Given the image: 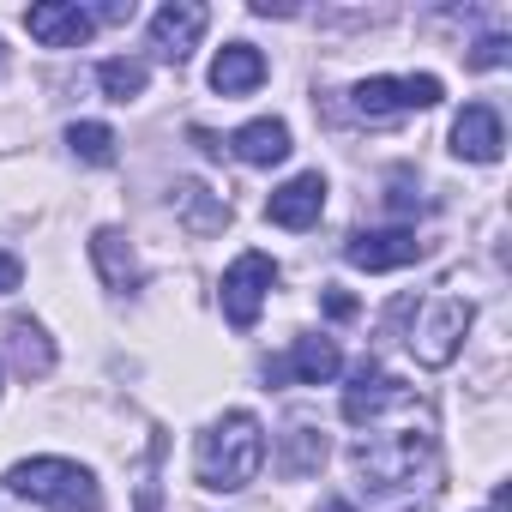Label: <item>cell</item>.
<instances>
[{
  "label": "cell",
  "instance_id": "5b68a950",
  "mask_svg": "<svg viewBox=\"0 0 512 512\" xmlns=\"http://www.w3.org/2000/svg\"><path fill=\"white\" fill-rule=\"evenodd\" d=\"M470 320H476V308H470V302H452V296L428 302V308H422V320H416V332H410L416 362H422V368H446V362L458 356V344H464Z\"/></svg>",
  "mask_w": 512,
  "mask_h": 512
},
{
  "label": "cell",
  "instance_id": "4fadbf2b",
  "mask_svg": "<svg viewBox=\"0 0 512 512\" xmlns=\"http://www.w3.org/2000/svg\"><path fill=\"white\" fill-rule=\"evenodd\" d=\"M500 145H506V133H500V115H494L488 103H470V109L452 121V151H458V157H470V163H500Z\"/></svg>",
  "mask_w": 512,
  "mask_h": 512
},
{
  "label": "cell",
  "instance_id": "7402d4cb",
  "mask_svg": "<svg viewBox=\"0 0 512 512\" xmlns=\"http://www.w3.org/2000/svg\"><path fill=\"white\" fill-rule=\"evenodd\" d=\"M506 61H512V43H506V37H482V43L470 49V67H482V73H488V67H506Z\"/></svg>",
  "mask_w": 512,
  "mask_h": 512
},
{
  "label": "cell",
  "instance_id": "d4e9b609",
  "mask_svg": "<svg viewBox=\"0 0 512 512\" xmlns=\"http://www.w3.org/2000/svg\"><path fill=\"white\" fill-rule=\"evenodd\" d=\"M320 512H356L350 500H320Z\"/></svg>",
  "mask_w": 512,
  "mask_h": 512
},
{
  "label": "cell",
  "instance_id": "ffe728a7",
  "mask_svg": "<svg viewBox=\"0 0 512 512\" xmlns=\"http://www.w3.org/2000/svg\"><path fill=\"white\" fill-rule=\"evenodd\" d=\"M67 145H73L79 163H97V169L115 163V133H109L103 121H73V127H67Z\"/></svg>",
  "mask_w": 512,
  "mask_h": 512
},
{
  "label": "cell",
  "instance_id": "e0dca14e",
  "mask_svg": "<svg viewBox=\"0 0 512 512\" xmlns=\"http://www.w3.org/2000/svg\"><path fill=\"white\" fill-rule=\"evenodd\" d=\"M7 350H13V368H19L25 380H43V374L55 368V344H49V332H43L37 320H13V326H7Z\"/></svg>",
  "mask_w": 512,
  "mask_h": 512
},
{
  "label": "cell",
  "instance_id": "2e32d148",
  "mask_svg": "<svg viewBox=\"0 0 512 512\" xmlns=\"http://www.w3.org/2000/svg\"><path fill=\"white\" fill-rule=\"evenodd\" d=\"M91 260H97L109 290H139V260H133V247H127L121 229H97L91 235Z\"/></svg>",
  "mask_w": 512,
  "mask_h": 512
},
{
  "label": "cell",
  "instance_id": "cb8c5ba5",
  "mask_svg": "<svg viewBox=\"0 0 512 512\" xmlns=\"http://www.w3.org/2000/svg\"><path fill=\"white\" fill-rule=\"evenodd\" d=\"M326 314H332V320H350V314H356V296H344V290H326Z\"/></svg>",
  "mask_w": 512,
  "mask_h": 512
},
{
  "label": "cell",
  "instance_id": "d6986e66",
  "mask_svg": "<svg viewBox=\"0 0 512 512\" xmlns=\"http://www.w3.org/2000/svg\"><path fill=\"white\" fill-rule=\"evenodd\" d=\"M326 464V434H314L308 422H290V434H284V470L290 476H314Z\"/></svg>",
  "mask_w": 512,
  "mask_h": 512
},
{
  "label": "cell",
  "instance_id": "484cf974",
  "mask_svg": "<svg viewBox=\"0 0 512 512\" xmlns=\"http://www.w3.org/2000/svg\"><path fill=\"white\" fill-rule=\"evenodd\" d=\"M0 73H7V49H0Z\"/></svg>",
  "mask_w": 512,
  "mask_h": 512
},
{
  "label": "cell",
  "instance_id": "52a82bcc",
  "mask_svg": "<svg viewBox=\"0 0 512 512\" xmlns=\"http://www.w3.org/2000/svg\"><path fill=\"white\" fill-rule=\"evenodd\" d=\"M25 31H31L43 49H85L91 31H97V13L79 7V0H43V7L25 13Z\"/></svg>",
  "mask_w": 512,
  "mask_h": 512
},
{
  "label": "cell",
  "instance_id": "5bb4252c",
  "mask_svg": "<svg viewBox=\"0 0 512 512\" xmlns=\"http://www.w3.org/2000/svg\"><path fill=\"white\" fill-rule=\"evenodd\" d=\"M338 368H344V356H338V344H332V338H296V350L272 368V380L326 386V380H338Z\"/></svg>",
  "mask_w": 512,
  "mask_h": 512
},
{
  "label": "cell",
  "instance_id": "8992f818",
  "mask_svg": "<svg viewBox=\"0 0 512 512\" xmlns=\"http://www.w3.org/2000/svg\"><path fill=\"white\" fill-rule=\"evenodd\" d=\"M446 91H440V79L434 73H410V79H362L356 85V115H368V121H392V115H404V109H434Z\"/></svg>",
  "mask_w": 512,
  "mask_h": 512
},
{
  "label": "cell",
  "instance_id": "ba28073f",
  "mask_svg": "<svg viewBox=\"0 0 512 512\" xmlns=\"http://www.w3.org/2000/svg\"><path fill=\"white\" fill-rule=\"evenodd\" d=\"M344 260L362 272H398V266L422 260V241H416V229H362L344 241Z\"/></svg>",
  "mask_w": 512,
  "mask_h": 512
},
{
  "label": "cell",
  "instance_id": "603a6c76",
  "mask_svg": "<svg viewBox=\"0 0 512 512\" xmlns=\"http://www.w3.org/2000/svg\"><path fill=\"white\" fill-rule=\"evenodd\" d=\"M25 284V266H19V253H7V247H0V296H13Z\"/></svg>",
  "mask_w": 512,
  "mask_h": 512
},
{
  "label": "cell",
  "instance_id": "44dd1931",
  "mask_svg": "<svg viewBox=\"0 0 512 512\" xmlns=\"http://www.w3.org/2000/svg\"><path fill=\"white\" fill-rule=\"evenodd\" d=\"M145 79H151V73H145V61H133V55H127V61L115 55V61H103V67H97V85H103L115 103H133V97L145 91Z\"/></svg>",
  "mask_w": 512,
  "mask_h": 512
},
{
  "label": "cell",
  "instance_id": "8fae6325",
  "mask_svg": "<svg viewBox=\"0 0 512 512\" xmlns=\"http://www.w3.org/2000/svg\"><path fill=\"white\" fill-rule=\"evenodd\" d=\"M320 211H326V175H320V169L284 181V187L266 199V217H272L278 229H308V223H320Z\"/></svg>",
  "mask_w": 512,
  "mask_h": 512
},
{
  "label": "cell",
  "instance_id": "7c38bea8",
  "mask_svg": "<svg viewBox=\"0 0 512 512\" xmlns=\"http://www.w3.org/2000/svg\"><path fill=\"white\" fill-rule=\"evenodd\" d=\"M260 85H266V55L253 49V43L217 49V61H211V91L217 97H247V91H260Z\"/></svg>",
  "mask_w": 512,
  "mask_h": 512
},
{
  "label": "cell",
  "instance_id": "ac0fdd59",
  "mask_svg": "<svg viewBox=\"0 0 512 512\" xmlns=\"http://www.w3.org/2000/svg\"><path fill=\"white\" fill-rule=\"evenodd\" d=\"M175 211L187 217V229H193V235H211V229H223V223H229V205H223L211 187H199V181H181V187H175Z\"/></svg>",
  "mask_w": 512,
  "mask_h": 512
},
{
  "label": "cell",
  "instance_id": "3957f363",
  "mask_svg": "<svg viewBox=\"0 0 512 512\" xmlns=\"http://www.w3.org/2000/svg\"><path fill=\"white\" fill-rule=\"evenodd\" d=\"M7 488L37 500V506H55V512H103L97 476L73 458H19L7 470Z\"/></svg>",
  "mask_w": 512,
  "mask_h": 512
},
{
  "label": "cell",
  "instance_id": "6da1fadb",
  "mask_svg": "<svg viewBox=\"0 0 512 512\" xmlns=\"http://www.w3.org/2000/svg\"><path fill=\"white\" fill-rule=\"evenodd\" d=\"M260 464H266V428H260V416H253V410H229V416L211 422V428L199 434V446H193V476H199V488H211V494L247 488L253 476H260Z\"/></svg>",
  "mask_w": 512,
  "mask_h": 512
},
{
  "label": "cell",
  "instance_id": "30bf717a",
  "mask_svg": "<svg viewBox=\"0 0 512 512\" xmlns=\"http://www.w3.org/2000/svg\"><path fill=\"white\" fill-rule=\"evenodd\" d=\"M205 25H211V13L199 7V0H169L163 13H151V49L181 67L193 55V43L205 37Z\"/></svg>",
  "mask_w": 512,
  "mask_h": 512
},
{
  "label": "cell",
  "instance_id": "9c48e42d",
  "mask_svg": "<svg viewBox=\"0 0 512 512\" xmlns=\"http://www.w3.org/2000/svg\"><path fill=\"white\" fill-rule=\"evenodd\" d=\"M410 404V386H398L380 362H362L356 368V380H350V392H344V422H380L386 410H404Z\"/></svg>",
  "mask_w": 512,
  "mask_h": 512
},
{
  "label": "cell",
  "instance_id": "277c9868",
  "mask_svg": "<svg viewBox=\"0 0 512 512\" xmlns=\"http://www.w3.org/2000/svg\"><path fill=\"white\" fill-rule=\"evenodd\" d=\"M272 284H278V266L266 260V253H241V260L223 272V320L235 332H253V326H260L266 296H272Z\"/></svg>",
  "mask_w": 512,
  "mask_h": 512
},
{
  "label": "cell",
  "instance_id": "7a4b0ae2",
  "mask_svg": "<svg viewBox=\"0 0 512 512\" xmlns=\"http://www.w3.org/2000/svg\"><path fill=\"white\" fill-rule=\"evenodd\" d=\"M350 464L368 488H434L440 476V452L428 434H368L356 440Z\"/></svg>",
  "mask_w": 512,
  "mask_h": 512
},
{
  "label": "cell",
  "instance_id": "9a60e30c",
  "mask_svg": "<svg viewBox=\"0 0 512 512\" xmlns=\"http://www.w3.org/2000/svg\"><path fill=\"white\" fill-rule=\"evenodd\" d=\"M229 151H235L247 169H272V163H284V157H290V127H284V121H272V115H260V121L235 127Z\"/></svg>",
  "mask_w": 512,
  "mask_h": 512
}]
</instances>
